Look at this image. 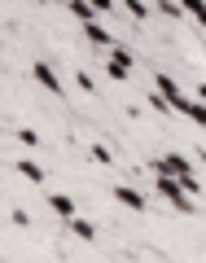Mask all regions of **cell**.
Here are the masks:
<instances>
[{
	"label": "cell",
	"instance_id": "obj_18",
	"mask_svg": "<svg viewBox=\"0 0 206 263\" xmlns=\"http://www.w3.org/2000/svg\"><path fill=\"white\" fill-rule=\"evenodd\" d=\"M88 5H92V13H97V18H101V13H110V9H114V0H88Z\"/></svg>",
	"mask_w": 206,
	"mask_h": 263
},
{
	"label": "cell",
	"instance_id": "obj_16",
	"mask_svg": "<svg viewBox=\"0 0 206 263\" xmlns=\"http://www.w3.org/2000/svg\"><path fill=\"white\" fill-rule=\"evenodd\" d=\"M88 154H92V158H97V162H105V167H110V162H114V154H110V149H105V145H92V149H88Z\"/></svg>",
	"mask_w": 206,
	"mask_h": 263
},
{
	"label": "cell",
	"instance_id": "obj_3",
	"mask_svg": "<svg viewBox=\"0 0 206 263\" xmlns=\"http://www.w3.org/2000/svg\"><path fill=\"white\" fill-rule=\"evenodd\" d=\"M105 75H110L114 84H123V79L132 75V57L123 53L119 44H110V48H105Z\"/></svg>",
	"mask_w": 206,
	"mask_h": 263
},
{
	"label": "cell",
	"instance_id": "obj_5",
	"mask_svg": "<svg viewBox=\"0 0 206 263\" xmlns=\"http://www.w3.org/2000/svg\"><path fill=\"white\" fill-rule=\"evenodd\" d=\"M31 75H35V84L44 88V92L62 97V75H57V70H53V66H48V62H35V66H31Z\"/></svg>",
	"mask_w": 206,
	"mask_h": 263
},
{
	"label": "cell",
	"instance_id": "obj_6",
	"mask_svg": "<svg viewBox=\"0 0 206 263\" xmlns=\"http://www.w3.org/2000/svg\"><path fill=\"white\" fill-rule=\"evenodd\" d=\"M114 202L119 206H127V211H145L149 202H145V193L141 189H132V184H114Z\"/></svg>",
	"mask_w": 206,
	"mask_h": 263
},
{
	"label": "cell",
	"instance_id": "obj_7",
	"mask_svg": "<svg viewBox=\"0 0 206 263\" xmlns=\"http://www.w3.org/2000/svg\"><path fill=\"white\" fill-rule=\"evenodd\" d=\"M84 35L92 40L97 48H110V44H114V35H110V31H105V27H101L97 18H88V22H84Z\"/></svg>",
	"mask_w": 206,
	"mask_h": 263
},
{
	"label": "cell",
	"instance_id": "obj_19",
	"mask_svg": "<svg viewBox=\"0 0 206 263\" xmlns=\"http://www.w3.org/2000/svg\"><path fill=\"white\" fill-rule=\"evenodd\" d=\"M149 105H154V110H158V114H171V105H167V101H162V97H158V92H149Z\"/></svg>",
	"mask_w": 206,
	"mask_h": 263
},
{
	"label": "cell",
	"instance_id": "obj_17",
	"mask_svg": "<svg viewBox=\"0 0 206 263\" xmlns=\"http://www.w3.org/2000/svg\"><path fill=\"white\" fill-rule=\"evenodd\" d=\"M158 13H167V18H180V5H176V0H158Z\"/></svg>",
	"mask_w": 206,
	"mask_h": 263
},
{
	"label": "cell",
	"instance_id": "obj_2",
	"mask_svg": "<svg viewBox=\"0 0 206 263\" xmlns=\"http://www.w3.org/2000/svg\"><path fill=\"white\" fill-rule=\"evenodd\" d=\"M154 88H158V97H162V101H167L176 114H184V105H189V92H184V88H180L171 75H158V79H154Z\"/></svg>",
	"mask_w": 206,
	"mask_h": 263
},
{
	"label": "cell",
	"instance_id": "obj_14",
	"mask_svg": "<svg viewBox=\"0 0 206 263\" xmlns=\"http://www.w3.org/2000/svg\"><path fill=\"white\" fill-rule=\"evenodd\" d=\"M123 9H127L136 22H145V18H149V5H145V0H123Z\"/></svg>",
	"mask_w": 206,
	"mask_h": 263
},
{
	"label": "cell",
	"instance_id": "obj_12",
	"mask_svg": "<svg viewBox=\"0 0 206 263\" xmlns=\"http://www.w3.org/2000/svg\"><path fill=\"white\" fill-rule=\"evenodd\" d=\"M184 119H193L197 127H202V123H206V105L197 101V97H189V105H184Z\"/></svg>",
	"mask_w": 206,
	"mask_h": 263
},
{
	"label": "cell",
	"instance_id": "obj_9",
	"mask_svg": "<svg viewBox=\"0 0 206 263\" xmlns=\"http://www.w3.org/2000/svg\"><path fill=\"white\" fill-rule=\"evenodd\" d=\"M66 224H70V233H75L79 241H97V224H92V219H84V215H70Z\"/></svg>",
	"mask_w": 206,
	"mask_h": 263
},
{
	"label": "cell",
	"instance_id": "obj_13",
	"mask_svg": "<svg viewBox=\"0 0 206 263\" xmlns=\"http://www.w3.org/2000/svg\"><path fill=\"white\" fill-rule=\"evenodd\" d=\"M66 9L75 13L79 22H88V18H97V13H92V5H88V0H66Z\"/></svg>",
	"mask_w": 206,
	"mask_h": 263
},
{
	"label": "cell",
	"instance_id": "obj_15",
	"mask_svg": "<svg viewBox=\"0 0 206 263\" xmlns=\"http://www.w3.org/2000/svg\"><path fill=\"white\" fill-rule=\"evenodd\" d=\"M18 145L35 149V145H40V132H35V127H18Z\"/></svg>",
	"mask_w": 206,
	"mask_h": 263
},
{
	"label": "cell",
	"instance_id": "obj_10",
	"mask_svg": "<svg viewBox=\"0 0 206 263\" xmlns=\"http://www.w3.org/2000/svg\"><path fill=\"white\" fill-rule=\"evenodd\" d=\"M18 176L27 180V184H44V167H40L35 158H22L18 162Z\"/></svg>",
	"mask_w": 206,
	"mask_h": 263
},
{
	"label": "cell",
	"instance_id": "obj_4",
	"mask_svg": "<svg viewBox=\"0 0 206 263\" xmlns=\"http://www.w3.org/2000/svg\"><path fill=\"white\" fill-rule=\"evenodd\" d=\"M154 171H162V176H193V162L184 158V154H162L158 162H154Z\"/></svg>",
	"mask_w": 206,
	"mask_h": 263
},
{
	"label": "cell",
	"instance_id": "obj_1",
	"mask_svg": "<svg viewBox=\"0 0 206 263\" xmlns=\"http://www.w3.org/2000/svg\"><path fill=\"white\" fill-rule=\"evenodd\" d=\"M154 189H158V197H162V202H171V206H176L180 215H197V197H189L184 189L176 184V176H162V171H158Z\"/></svg>",
	"mask_w": 206,
	"mask_h": 263
},
{
	"label": "cell",
	"instance_id": "obj_8",
	"mask_svg": "<svg viewBox=\"0 0 206 263\" xmlns=\"http://www.w3.org/2000/svg\"><path fill=\"white\" fill-rule=\"evenodd\" d=\"M48 211H57L62 219H70L79 206H75V197H70V193H48Z\"/></svg>",
	"mask_w": 206,
	"mask_h": 263
},
{
	"label": "cell",
	"instance_id": "obj_11",
	"mask_svg": "<svg viewBox=\"0 0 206 263\" xmlns=\"http://www.w3.org/2000/svg\"><path fill=\"white\" fill-rule=\"evenodd\" d=\"M176 5H180V13H189V18H197V22L206 18V0H176Z\"/></svg>",
	"mask_w": 206,
	"mask_h": 263
}]
</instances>
